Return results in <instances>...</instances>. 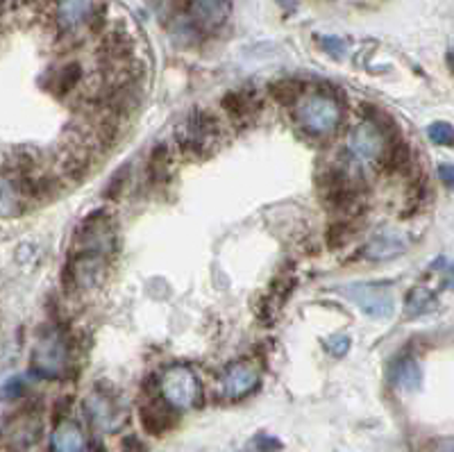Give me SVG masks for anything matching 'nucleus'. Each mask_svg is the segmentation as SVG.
<instances>
[{
  "mask_svg": "<svg viewBox=\"0 0 454 452\" xmlns=\"http://www.w3.org/2000/svg\"><path fill=\"white\" fill-rule=\"evenodd\" d=\"M295 121L311 137H330L343 121V107L330 93L316 91L300 98L295 105Z\"/></svg>",
  "mask_w": 454,
  "mask_h": 452,
  "instance_id": "nucleus-1",
  "label": "nucleus"
},
{
  "mask_svg": "<svg viewBox=\"0 0 454 452\" xmlns=\"http://www.w3.org/2000/svg\"><path fill=\"white\" fill-rule=\"evenodd\" d=\"M160 386L166 405L173 407V409H192L202 398V386L198 382L196 373L182 364L166 369L160 380Z\"/></svg>",
  "mask_w": 454,
  "mask_h": 452,
  "instance_id": "nucleus-2",
  "label": "nucleus"
},
{
  "mask_svg": "<svg viewBox=\"0 0 454 452\" xmlns=\"http://www.w3.org/2000/svg\"><path fill=\"white\" fill-rule=\"evenodd\" d=\"M32 369L43 377H62L71 369V348L57 329H51L36 341Z\"/></svg>",
  "mask_w": 454,
  "mask_h": 452,
  "instance_id": "nucleus-3",
  "label": "nucleus"
},
{
  "mask_svg": "<svg viewBox=\"0 0 454 452\" xmlns=\"http://www.w3.org/2000/svg\"><path fill=\"white\" fill-rule=\"evenodd\" d=\"M218 139H221V125H218L212 114L207 112L192 114L180 125V132H177V141H180L182 150L189 155H196V157H202L209 150H214Z\"/></svg>",
  "mask_w": 454,
  "mask_h": 452,
  "instance_id": "nucleus-4",
  "label": "nucleus"
},
{
  "mask_svg": "<svg viewBox=\"0 0 454 452\" xmlns=\"http://www.w3.org/2000/svg\"><path fill=\"white\" fill-rule=\"evenodd\" d=\"M84 409H87L93 425L103 432H119L128 423V409L112 391H91L84 400Z\"/></svg>",
  "mask_w": 454,
  "mask_h": 452,
  "instance_id": "nucleus-5",
  "label": "nucleus"
},
{
  "mask_svg": "<svg viewBox=\"0 0 454 452\" xmlns=\"http://www.w3.org/2000/svg\"><path fill=\"white\" fill-rule=\"evenodd\" d=\"M343 293L371 319H391L395 312V298L384 284H350Z\"/></svg>",
  "mask_w": 454,
  "mask_h": 452,
  "instance_id": "nucleus-6",
  "label": "nucleus"
},
{
  "mask_svg": "<svg viewBox=\"0 0 454 452\" xmlns=\"http://www.w3.org/2000/svg\"><path fill=\"white\" fill-rule=\"evenodd\" d=\"M387 146L388 134L375 121H362L352 130L350 141H348V150H350L352 157L356 162H364V164H372V162L382 160Z\"/></svg>",
  "mask_w": 454,
  "mask_h": 452,
  "instance_id": "nucleus-7",
  "label": "nucleus"
},
{
  "mask_svg": "<svg viewBox=\"0 0 454 452\" xmlns=\"http://www.w3.org/2000/svg\"><path fill=\"white\" fill-rule=\"evenodd\" d=\"M42 437V418L35 411H23L3 427V443L12 452H30Z\"/></svg>",
  "mask_w": 454,
  "mask_h": 452,
  "instance_id": "nucleus-8",
  "label": "nucleus"
},
{
  "mask_svg": "<svg viewBox=\"0 0 454 452\" xmlns=\"http://www.w3.org/2000/svg\"><path fill=\"white\" fill-rule=\"evenodd\" d=\"M259 380H262V370L254 361H234L232 366H227L223 376V393L227 398L248 396L250 391L257 389Z\"/></svg>",
  "mask_w": 454,
  "mask_h": 452,
  "instance_id": "nucleus-9",
  "label": "nucleus"
},
{
  "mask_svg": "<svg viewBox=\"0 0 454 452\" xmlns=\"http://www.w3.org/2000/svg\"><path fill=\"white\" fill-rule=\"evenodd\" d=\"M89 441L82 427L75 421H62L51 437L52 452H87Z\"/></svg>",
  "mask_w": 454,
  "mask_h": 452,
  "instance_id": "nucleus-10",
  "label": "nucleus"
},
{
  "mask_svg": "<svg viewBox=\"0 0 454 452\" xmlns=\"http://www.w3.org/2000/svg\"><path fill=\"white\" fill-rule=\"evenodd\" d=\"M230 14L227 0H193L192 16L200 30H216Z\"/></svg>",
  "mask_w": 454,
  "mask_h": 452,
  "instance_id": "nucleus-11",
  "label": "nucleus"
},
{
  "mask_svg": "<svg viewBox=\"0 0 454 452\" xmlns=\"http://www.w3.org/2000/svg\"><path fill=\"white\" fill-rule=\"evenodd\" d=\"M391 382L400 391H419L420 382H423V370H420L419 361L411 357L397 360L391 366Z\"/></svg>",
  "mask_w": 454,
  "mask_h": 452,
  "instance_id": "nucleus-12",
  "label": "nucleus"
},
{
  "mask_svg": "<svg viewBox=\"0 0 454 452\" xmlns=\"http://www.w3.org/2000/svg\"><path fill=\"white\" fill-rule=\"evenodd\" d=\"M404 237L400 234H393V232H387V234H380V237L372 239L371 243L364 250V258L372 259V262H382V259H391L400 252H404Z\"/></svg>",
  "mask_w": 454,
  "mask_h": 452,
  "instance_id": "nucleus-13",
  "label": "nucleus"
},
{
  "mask_svg": "<svg viewBox=\"0 0 454 452\" xmlns=\"http://www.w3.org/2000/svg\"><path fill=\"white\" fill-rule=\"evenodd\" d=\"M223 109H225L234 121H246L254 116L259 109V98L248 91H232L223 98Z\"/></svg>",
  "mask_w": 454,
  "mask_h": 452,
  "instance_id": "nucleus-14",
  "label": "nucleus"
},
{
  "mask_svg": "<svg viewBox=\"0 0 454 452\" xmlns=\"http://www.w3.org/2000/svg\"><path fill=\"white\" fill-rule=\"evenodd\" d=\"M439 307L436 303V293L432 289H427L425 284H419V287H413L407 296V309L409 313H427L432 309Z\"/></svg>",
  "mask_w": 454,
  "mask_h": 452,
  "instance_id": "nucleus-15",
  "label": "nucleus"
},
{
  "mask_svg": "<svg viewBox=\"0 0 454 452\" xmlns=\"http://www.w3.org/2000/svg\"><path fill=\"white\" fill-rule=\"evenodd\" d=\"M150 175H153V180L168 178V150H166V146H157L150 155Z\"/></svg>",
  "mask_w": 454,
  "mask_h": 452,
  "instance_id": "nucleus-16",
  "label": "nucleus"
},
{
  "mask_svg": "<svg viewBox=\"0 0 454 452\" xmlns=\"http://www.w3.org/2000/svg\"><path fill=\"white\" fill-rule=\"evenodd\" d=\"M80 67L78 64H68V67H64L62 71L57 73V77H55V91L57 93H68L71 91L73 87H75V84H78V80H80Z\"/></svg>",
  "mask_w": 454,
  "mask_h": 452,
  "instance_id": "nucleus-17",
  "label": "nucleus"
},
{
  "mask_svg": "<svg viewBox=\"0 0 454 452\" xmlns=\"http://www.w3.org/2000/svg\"><path fill=\"white\" fill-rule=\"evenodd\" d=\"M141 416H144V425L150 432H164L170 425L168 414H166V409H160V407H148V409H144Z\"/></svg>",
  "mask_w": 454,
  "mask_h": 452,
  "instance_id": "nucleus-18",
  "label": "nucleus"
},
{
  "mask_svg": "<svg viewBox=\"0 0 454 452\" xmlns=\"http://www.w3.org/2000/svg\"><path fill=\"white\" fill-rule=\"evenodd\" d=\"M427 134H429V139H432L434 144H439V146H452V139H454L452 125L445 123V121H439V123H432V125H429Z\"/></svg>",
  "mask_w": 454,
  "mask_h": 452,
  "instance_id": "nucleus-19",
  "label": "nucleus"
},
{
  "mask_svg": "<svg viewBox=\"0 0 454 452\" xmlns=\"http://www.w3.org/2000/svg\"><path fill=\"white\" fill-rule=\"evenodd\" d=\"M270 93L279 103H294V100H298L300 87L295 83H275L270 87Z\"/></svg>",
  "mask_w": 454,
  "mask_h": 452,
  "instance_id": "nucleus-20",
  "label": "nucleus"
},
{
  "mask_svg": "<svg viewBox=\"0 0 454 452\" xmlns=\"http://www.w3.org/2000/svg\"><path fill=\"white\" fill-rule=\"evenodd\" d=\"M350 345H352V339H350V337H348V334H334V337H330V339L325 341V348L330 350V353L334 357L348 355V350H350Z\"/></svg>",
  "mask_w": 454,
  "mask_h": 452,
  "instance_id": "nucleus-21",
  "label": "nucleus"
},
{
  "mask_svg": "<svg viewBox=\"0 0 454 452\" xmlns=\"http://www.w3.org/2000/svg\"><path fill=\"white\" fill-rule=\"evenodd\" d=\"M439 175H441V180L445 182V186H448V189H450V186H452V166L443 164L439 169Z\"/></svg>",
  "mask_w": 454,
  "mask_h": 452,
  "instance_id": "nucleus-22",
  "label": "nucleus"
},
{
  "mask_svg": "<svg viewBox=\"0 0 454 452\" xmlns=\"http://www.w3.org/2000/svg\"><path fill=\"white\" fill-rule=\"evenodd\" d=\"M123 452H135V450H129V446H128V443H125V450Z\"/></svg>",
  "mask_w": 454,
  "mask_h": 452,
  "instance_id": "nucleus-23",
  "label": "nucleus"
}]
</instances>
